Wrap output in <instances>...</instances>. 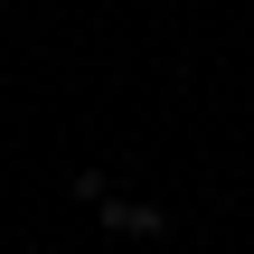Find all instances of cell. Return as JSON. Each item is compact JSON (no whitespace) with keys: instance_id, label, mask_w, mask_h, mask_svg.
<instances>
[{"instance_id":"cell-1","label":"cell","mask_w":254,"mask_h":254,"mask_svg":"<svg viewBox=\"0 0 254 254\" xmlns=\"http://www.w3.org/2000/svg\"><path fill=\"white\" fill-rule=\"evenodd\" d=\"M104 226H113V236H132V245H151V236H170V217H160L151 198H104Z\"/></svg>"}]
</instances>
